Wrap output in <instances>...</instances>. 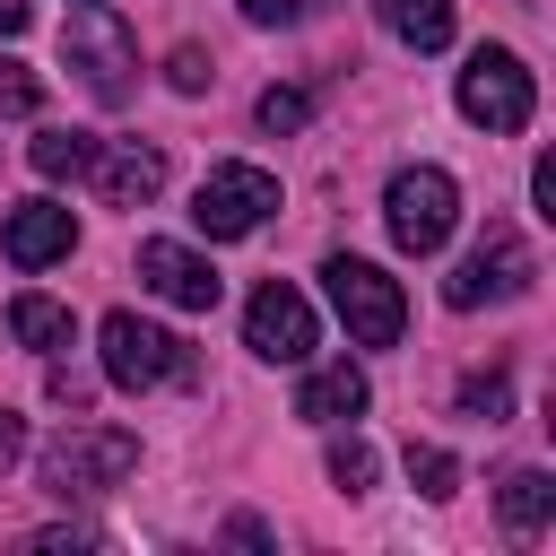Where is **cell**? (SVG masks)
Masks as SVG:
<instances>
[{"label": "cell", "mask_w": 556, "mask_h": 556, "mask_svg": "<svg viewBox=\"0 0 556 556\" xmlns=\"http://www.w3.org/2000/svg\"><path fill=\"white\" fill-rule=\"evenodd\" d=\"M139 469V434H122V426H70L61 443H43V460H35V478H43V495H104V486H122Z\"/></svg>", "instance_id": "obj_1"}, {"label": "cell", "mask_w": 556, "mask_h": 556, "mask_svg": "<svg viewBox=\"0 0 556 556\" xmlns=\"http://www.w3.org/2000/svg\"><path fill=\"white\" fill-rule=\"evenodd\" d=\"M382 226H391V243L417 252V261L443 252L452 226H460V191H452V174H443V165H400L391 191H382Z\"/></svg>", "instance_id": "obj_2"}, {"label": "cell", "mask_w": 556, "mask_h": 556, "mask_svg": "<svg viewBox=\"0 0 556 556\" xmlns=\"http://www.w3.org/2000/svg\"><path fill=\"white\" fill-rule=\"evenodd\" d=\"M321 278H330V304H339V321L356 330V348H400V330H408V295H400V278H382V269L356 261V252H330Z\"/></svg>", "instance_id": "obj_3"}, {"label": "cell", "mask_w": 556, "mask_h": 556, "mask_svg": "<svg viewBox=\"0 0 556 556\" xmlns=\"http://www.w3.org/2000/svg\"><path fill=\"white\" fill-rule=\"evenodd\" d=\"M104 374L122 391H156V382H200V356H191V339H174L139 313H104Z\"/></svg>", "instance_id": "obj_4"}, {"label": "cell", "mask_w": 556, "mask_h": 556, "mask_svg": "<svg viewBox=\"0 0 556 556\" xmlns=\"http://www.w3.org/2000/svg\"><path fill=\"white\" fill-rule=\"evenodd\" d=\"M530 278H539V261H530V243L504 226V217H486V235L469 243V261L443 278V304L452 313H478V304H504V295H530Z\"/></svg>", "instance_id": "obj_5"}, {"label": "cell", "mask_w": 556, "mask_h": 556, "mask_svg": "<svg viewBox=\"0 0 556 556\" xmlns=\"http://www.w3.org/2000/svg\"><path fill=\"white\" fill-rule=\"evenodd\" d=\"M61 52H70V70L87 78V96L96 104H130V70H139V43H130V26L113 17V9H78L70 26H61Z\"/></svg>", "instance_id": "obj_6"}, {"label": "cell", "mask_w": 556, "mask_h": 556, "mask_svg": "<svg viewBox=\"0 0 556 556\" xmlns=\"http://www.w3.org/2000/svg\"><path fill=\"white\" fill-rule=\"evenodd\" d=\"M269 208H278V174H261V165H217V174L191 191V226H200L208 243H243Z\"/></svg>", "instance_id": "obj_7"}, {"label": "cell", "mask_w": 556, "mask_h": 556, "mask_svg": "<svg viewBox=\"0 0 556 556\" xmlns=\"http://www.w3.org/2000/svg\"><path fill=\"white\" fill-rule=\"evenodd\" d=\"M530 70L504 52V43H478L469 52V70H460V113L478 122V130H530Z\"/></svg>", "instance_id": "obj_8"}, {"label": "cell", "mask_w": 556, "mask_h": 556, "mask_svg": "<svg viewBox=\"0 0 556 556\" xmlns=\"http://www.w3.org/2000/svg\"><path fill=\"white\" fill-rule=\"evenodd\" d=\"M243 348L269 356V365H304V356H313V304H304L287 278L252 287V304H243Z\"/></svg>", "instance_id": "obj_9"}, {"label": "cell", "mask_w": 556, "mask_h": 556, "mask_svg": "<svg viewBox=\"0 0 556 556\" xmlns=\"http://www.w3.org/2000/svg\"><path fill=\"white\" fill-rule=\"evenodd\" d=\"M139 278H148L165 304H182V313H208V304H217V269H208L200 252L165 243V235H148V243H139Z\"/></svg>", "instance_id": "obj_10"}, {"label": "cell", "mask_w": 556, "mask_h": 556, "mask_svg": "<svg viewBox=\"0 0 556 556\" xmlns=\"http://www.w3.org/2000/svg\"><path fill=\"white\" fill-rule=\"evenodd\" d=\"M87 165H96V191H104L113 208H139V200H156V191H165V156H156V148H139V139L96 148Z\"/></svg>", "instance_id": "obj_11"}, {"label": "cell", "mask_w": 556, "mask_h": 556, "mask_svg": "<svg viewBox=\"0 0 556 556\" xmlns=\"http://www.w3.org/2000/svg\"><path fill=\"white\" fill-rule=\"evenodd\" d=\"M70 235H78V226H70V208H61V200H17L0 243H9V261H17V269H43V261H61V252H70Z\"/></svg>", "instance_id": "obj_12"}, {"label": "cell", "mask_w": 556, "mask_h": 556, "mask_svg": "<svg viewBox=\"0 0 556 556\" xmlns=\"http://www.w3.org/2000/svg\"><path fill=\"white\" fill-rule=\"evenodd\" d=\"M365 408V374L356 365H321L304 391H295V417L304 426H339V417H356Z\"/></svg>", "instance_id": "obj_13"}, {"label": "cell", "mask_w": 556, "mask_h": 556, "mask_svg": "<svg viewBox=\"0 0 556 556\" xmlns=\"http://www.w3.org/2000/svg\"><path fill=\"white\" fill-rule=\"evenodd\" d=\"M382 26L417 52H443L452 43V0H382Z\"/></svg>", "instance_id": "obj_14"}, {"label": "cell", "mask_w": 556, "mask_h": 556, "mask_svg": "<svg viewBox=\"0 0 556 556\" xmlns=\"http://www.w3.org/2000/svg\"><path fill=\"white\" fill-rule=\"evenodd\" d=\"M9 330H17V348L52 356V348H70V304H52V295H17V304H9Z\"/></svg>", "instance_id": "obj_15"}, {"label": "cell", "mask_w": 556, "mask_h": 556, "mask_svg": "<svg viewBox=\"0 0 556 556\" xmlns=\"http://www.w3.org/2000/svg\"><path fill=\"white\" fill-rule=\"evenodd\" d=\"M547 504H556V486H547V469H513V478H504V530H513V539H539V521H547Z\"/></svg>", "instance_id": "obj_16"}, {"label": "cell", "mask_w": 556, "mask_h": 556, "mask_svg": "<svg viewBox=\"0 0 556 556\" xmlns=\"http://www.w3.org/2000/svg\"><path fill=\"white\" fill-rule=\"evenodd\" d=\"M26 156H35V174H43V182H61V174H87L96 139H87V130H43V139H35Z\"/></svg>", "instance_id": "obj_17"}, {"label": "cell", "mask_w": 556, "mask_h": 556, "mask_svg": "<svg viewBox=\"0 0 556 556\" xmlns=\"http://www.w3.org/2000/svg\"><path fill=\"white\" fill-rule=\"evenodd\" d=\"M408 478H417L426 495H452V486H460V460L434 452V443H408Z\"/></svg>", "instance_id": "obj_18"}, {"label": "cell", "mask_w": 556, "mask_h": 556, "mask_svg": "<svg viewBox=\"0 0 556 556\" xmlns=\"http://www.w3.org/2000/svg\"><path fill=\"white\" fill-rule=\"evenodd\" d=\"M304 122H313V96L304 87H269L261 96V130H304Z\"/></svg>", "instance_id": "obj_19"}, {"label": "cell", "mask_w": 556, "mask_h": 556, "mask_svg": "<svg viewBox=\"0 0 556 556\" xmlns=\"http://www.w3.org/2000/svg\"><path fill=\"white\" fill-rule=\"evenodd\" d=\"M460 408H469V417H486V426H495V417H504V408H513V382H504V374H469V382H460Z\"/></svg>", "instance_id": "obj_20"}, {"label": "cell", "mask_w": 556, "mask_h": 556, "mask_svg": "<svg viewBox=\"0 0 556 556\" xmlns=\"http://www.w3.org/2000/svg\"><path fill=\"white\" fill-rule=\"evenodd\" d=\"M43 104V78L26 61H0V113H35Z\"/></svg>", "instance_id": "obj_21"}, {"label": "cell", "mask_w": 556, "mask_h": 556, "mask_svg": "<svg viewBox=\"0 0 556 556\" xmlns=\"http://www.w3.org/2000/svg\"><path fill=\"white\" fill-rule=\"evenodd\" d=\"M330 478H339L348 495H356V486H374V452H365V443H330Z\"/></svg>", "instance_id": "obj_22"}, {"label": "cell", "mask_w": 556, "mask_h": 556, "mask_svg": "<svg viewBox=\"0 0 556 556\" xmlns=\"http://www.w3.org/2000/svg\"><path fill=\"white\" fill-rule=\"evenodd\" d=\"M165 78H174V87H182V96H200V87H208V78H217V70H208V52H200V43H182V52H174V70H165Z\"/></svg>", "instance_id": "obj_23"}, {"label": "cell", "mask_w": 556, "mask_h": 556, "mask_svg": "<svg viewBox=\"0 0 556 556\" xmlns=\"http://www.w3.org/2000/svg\"><path fill=\"white\" fill-rule=\"evenodd\" d=\"M304 9H313V0H243L252 26H304Z\"/></svg>", "instance_id": "obj_24"}, {"label": "cell", "mask_w": 556, "mask_h": 556, "mask_svg": "<svg viewBox=\"0 0 556 556\" xmlns=\"http://www.w3.org/2000/svg\"><path fill=\"white\" fill-rule=\"evenodd\" d=\"M52 400H61V408H87V382H78L70 365H52Z\"/></svg>", "instance_id": "obj_25"}, {"label": "cell", "mask_w": 556, "mask_h": 556, "mask_svg": "<svg viewBox=\"0 0 556 556\" xmlns=\"http://www.w3.org/2000/svg\"><path fill=\"white\" fill-rule=\"evenodd\" d=\"M26 452V426H17V408H0V469Z\"/></svg>", "instance_id": "obj_26"}, {"label": "cell", "mask_w": 556, "mask_h": 556, "mask_svg": "<svg viewBox=\"0 0 556 556\" xmlns=\"http://www.w3.org/2000/svg\"><path fill=\"white\" fill-rule=\"evenodd\" d=\"M26 17H35V0H0V35H17Z\"/></svg>", "instance_id": "obj_27"}]
</instances>
